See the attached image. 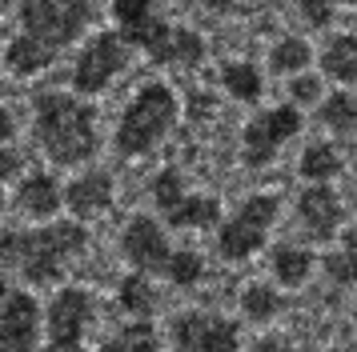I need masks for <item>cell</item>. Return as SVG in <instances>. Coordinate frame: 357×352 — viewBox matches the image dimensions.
Listing matches in <instances>:
<instances>
[{"label":"cell","mask_w":357,"mask_h":352,"mask_svg":"<svg viewBox=\"0 0 357 352\" xmlns=\"http://www.w3.org/2000/svg\"><path fill=\"white\" fill-rule=\"evenodd\" d=\"M36 340V301L8 292L0 304V352H33Z\"/></svg>","instance_id":"9c48e42d"},{"label":"cell","mask_w":357,"mask_h":352,"mask_svg":"<svg viewBox=\"0 0 357 352\" xmlns=\"http://www.w3.org/2000/svg\"><path fill=\"white\" fill-rule=\"evenodd\" d=\"M341 173V152L333 148V144H309L305 152H301V176H309V180H329V176Z\"/></svg>","instance_id":"d6986e66"},{"label":"cell","mask_w":357,"mask_h":352,"mask_svg":"<svg viewBox=\"0 0 357 352\" xmlns=\"http://www.w3.org/2000/svg\"><path fill=\"white\" fill-rule=\"evenodd\" d=\"M109 200H113V180H109L105 173L84 176V180H77V184L68 189V208L81 212V216H97V212H105Z\"/></svg>","instance_id":"9a60e30c"},{"label":"cell","mask_w":357,"mask_h":352,"mask_svg":"<svg viewBox=\"0 0 357 352\" xmlns=\"http://www.w3.org/2000/svg\"><path fill=\"white\" fill-rule=\"evenodd\" d=\"M4 296H8V292H4V285H0V304H4Z\"/></svg>","instance_id":"74e56055"},{"label":"cell","mask_w":357,"mask_h":352,"mask_svg":"<svg viewBox=\"0 0 357 352\" xmlns=\"http://www.w3.org/2000/svg\"><path fill=\"white\" fill-rule=\"evenodd\" d=\"M52 56H56V52L45 48L40 40H33V36H17V40L8 45V68H13V72H36V68H45Z\"/></svg>","instance_id":"ffe728a7"},{"label":"cell","mask_w":357,"mask_h":352,"mask_svg":"<svg viewBox=\"0 0 357 352\" xmlns=\"http://www.w3.org/2000/svg\"><path fill=\"white\" fill-rule=\"evenodd\" d=\"M125 256H129L141 272H165L173 253H169V240H165L161 228L149 221V216H137V221L125 228Z\"/></svg>","instance_id":"30bf717a"},{"label":"cell","mask_w":357,"mask_h":352,"mask_svg":"<svg viewBox=\"0 0 357 352\" xmlns=\"http://www.w3.org/2000/svg\"><path fill=\"white\" fill-rule=\"evenodd\" d=\"M325 272H329V280H337V285H354L357 280V256L349 253V248L325 256Z\"/></svg>","instance_id":"f546056e"},{"label":"cell","mask_w":357,"mask_h":352,"mask_svg":"<svg viewBox=\"0 0 357 352\" xmlns=\"http://www.w3.org/2000/svg\"><path fill=\"white\" fill-rule=\"evenodd\" d=\"M153 285H149V276H141V272H132L129 280L121 285V304L129 308V312H137V317H149L153 312Z\"/></svg>","instance_id":"cb8c5ba5"},{"label":"cell","mask_w":357,"mask_h":352,"mask_svg":"<svg viewBox=\"0 0 357 352\" xmlns=\"http://www.w3.org/2000/svg\"><path fill=\"white\" fill-rule=\"evenodd\" d=\"M49 352H84L81 344H49Z\"/></svg>","instance_id":"e575fe53"},{"label":"cell","mask_w":357,"mask_h":352,"mask_svg":"<svg viewBox=\"0 0 357 352\" xmlns=\"http://www.w3.org/2000/svg\"><path fill=\"white\" fill-rule=\"evenodd\" d=\"M301 13H305L309 24H329V16H333V0H301Z\"/></svg>","instance_id":"4dcf8cb0"},{"label":"cell","mask_w":357,"mask_h":352,"mask_svg":"<svg viewBox=\"0 0 357 352\" xmlns=\"http://www.w3.org/2000/svg\"><path fill=\"white\" fill-rule=\"evenodd\" d=\"M105 352H157L153 328H149V324H129L125 333H116V340H109Z\"/></svg>","instance_id":"d4e9b609"},{"label":"cell","mask_w":357,"mask_h":352,"mask_svg":"<svg viewBox=\"0 0 357 352\" xmlns=\"http://www.w3.org/2000/svg\"><path fill=\"white\" fill-rule=\"evenodd\" d=\"M149 56L161 64H197L205 56V45H201V36L189 29H165L157 36V45L149 48Z\"/></svg>","instance_id":"5bb4252c"},{"label":"cell","mask_w":357,"mask_h":352,"mask_svg":"<svg viewBox=\"0 0 357 352\" xmlns=\"http://www.w3.org/2000/svg\"><path fill=\"white\" fill-rule=\"evenodd\" d=\"M273 68L277 72H297V68H305L309 64V45L305 40H281V45L273 48Z\"/></svg>","instance_id":"4316f807"},{"label":"cell","mask_w":357,"mask_h":352,"mask_svg":"<svg viewBox=\"0 0 357 352\" xmlns=\"http://www.w3.org/2000/svg\"><path fill=\"white\" fill-rule=\"evenodd\" d=\"M93 317V301L81 288H65L49 308V333L52 344H77V336L84 333V324Z\"/></svg>","instance_id":"8fae6325"},{"label":"cell","mask_w":357,"mask_h":352,"mask_svg":"<svg viewBox=\"0 0 357 352\" xmlns=\"http://www.w3.org/2000/svg\"><path fill=\"white\" fill-rule=\"evenodd\" d=\"M36 136L40 148L49 152L56 164H81L93 157L97 148V128H93V112L77 104L65 93H40L36 96Z\"/></svg>","instance_id":"6da1fadb"},{"label":"cell","mask_w":357,"mask_h":352,"mask_svg":"<svg viewBox=\"0 0 357 352\" xmlns=\"http://www.w3.org/2000/svg\"><path fill=\"white\" fill-rule=\"evenodd\" d=\"M309 269H313V256L301 253V248H293V244H285V248H277L273 256V272L281 285H301L309 276Z\"/></svg>","instance_id":"44dd1931"},{"label":"cell","mask_w":357,"mask_h":352,"mask_svg":"<svg viewBox=\"0 0 357 352\" xmlns=\"http://www.w3.org/2000/svg\"><path fill=\"white\" fill-rule=\"evenodd\" d=\"M325 72L341 84H357V36H337V40H329L325 48Z\"/></svg>","instance_id":"2e32d148"},{"label":"cell","mask_w":357,"mask_h":352,"mask_svg":"<svg viewBox=\"0 0 357 352\" xmlns=\"http://www.w3.org/2000/svg\"><path fill=\"white\" fill-rule=\"evenodd\" d=\"M4 132H8V116H4V112H0V136H4Z\"/></svg>","instance_id":"8d00e7d4"},{"label":"cell","mask_w":357,"mask_h":352,"mask_svg":"<svg viewBox=\"0 0 357 352\" xmlns=\"http://www.w3.org/2000/svg\"><path fill=\"white\" fill-rule=\"evenodd\" d=\"M20 173V157L17 152H0V176H13Z\"/></svg>","instance_id":"d6a6232c"},{"label":"cell","mask_w":357,"mask_h":352,"mask_svg":"<svg viewBox=\"0 0 357 352\" xmlns=\"http://www.w3.org/2000/svg\"><path fill=\"white\" fill-rule=\"evenodd\" d=\"M297 128H301V116L289 104H281L273 112H261L257 120L245 128V164H253V168L269 164L277 157V148L289 136H297Z\"/></svg>","instance_id":"8992f818"},{"label":"cell","mask_w":357,"mask_h":352,"mask_svg":"<svg viewBox=\"0 0 357 352\" xmlns=\"http://www.w3.org/2000/svg\"><path fill=\"white\" fill-rule=\"evenodd\" d=\"M297 212H301V224H305L313 237H333L341 224V200L333 189H325V184H313V189L301 192V200H297Z\"/></svg>","instance_id":"4fadbf2b"},{"label":"cell","mask_w":357,"mask_h":352,"mask_svg":"<svg viewBox=\"0 0 357 352\" xmlns=\"http://www.w3.org/2000/svg\"><path fill=\"white\" fill-rule=\"evenodd\" d=\"M253 352H293V349L285 344V340H277V336H269V340H261V344H257Z\"/></svg>","instance_id":"836d02e7"},{"label":"cell","mask_w":357,"mask_h":352,"mask_svg":"<svg viewBox=\"0 0 357 352\" xmlns=\"http://www.w3.org/2000/svg\"><path fill=\"white\" fill-rule=\"evenodd\" d=\"M217 208L221 205L213 196H181L165 216H169V224H177V228H205V224L217 221Z\"/></svg>","instance_id":"e0dca14e"},{"label":"cell","mask_w":357,"mask_h":352,"mask_svg":"<svg viewBox=\"0 0 357 352\" xmlns=\"http://www.w3.org/2000/svg\"><path fill=\"white\" fill-rule=\"evenodd\" d=\"M321 120L333 128V132H354L357 128V100L345 96V93H333L321 104Z\"/></svg>","instance_id":"7402d4cb"},{"label":"cell","mask_w":357,"mask_h":352,"mask_svg":"<svg viewBox=\"0 0 357 352\" xmlns=\"http://www.w3.org/2000/svg\"><path fill=\"white\" fill-rule=\"evenodd\" d=\"M221 80H225V88L237 96V100H257L261 96V77H257L253 64H225Z\"/></svg>","instance_id":"603a6c76"},{"label":"cell","mask_w":357,"mask_h":352,"mask_svg":"<svg viewBox=\"0 0 357 352\" xmlns=\"http://www.w3.org/2000/svg\"><path fill=\"white\" fill-rule=\"evenodd\" d=\"M241 304H245V312L253 320H269L281 308V301H277V292L269 285H253V288H245V296H241Z\"/></svg>","instance_id":"484cf974"},{"label":"cell","mask_w":357,"mask_h":352,"mask_svg":"<svg viewBox=\"0 0 357 352\" xmlns=\"http://www.w3.org/2000/svg\"><path fill=\"white\" fill-rule=\"evenodd\" d=\"M89 13H93L89 0H24L20 4L24 32L52 52L81 36V29L89 24Z\"/></svg>","instance_id":"277c9868"},{"label":"cell","mask_w":357,"mask_h":352,"mask_svg":"<svg viewBox=\"0 0 357 352\" xmlns=\"http://www.w3.org/2000/svg\"><path fill=\"white\" fill-rule=\"evenodd\" d=\"M333 4H337V0H333ZM341 4H354V0H341Z\"/></svg>","instance_id":"f35d334b"},{"label":"cell","mask_w":357,"mask_h":352,"mask_svg":"<svg viewBox=\"0 0 357 352\" xmlns=\"http://www.w3.org/2000/svg\"><path fill=\"white\" fill-rule=\"evenodd\" d=\"M56 200H61V192L52 184V176H29L24 189H20V208L29 216H49L56 208Z\"/></svg>","instance_id":"ac0fdd59"},{"label":"cell","mask_w":357,"mask_h":352,"mask_svg":"<svg viewBox=\"0 0 357 352\" xmlns=\"http://www.w3.org/2000/svg\"><path fill=\"white\" fill-rule=\"evenodd\" d=\"M341 248H349V253L357 256V228H354V232H349V237H345V244H341Z\"/></svg>","instance_id":"d590c367"},{"label":"cell","mask_w":357,"mask_h":352,"mask_svg":"<svg viewBox=\"0 0 357 352\" xmlns=\"http://www.w3.org/2000/svg\"><path fill=\"white\" fill-rule=\"evenodd\" d=\"M293 88V100H301V104H305V100H317V93H321V80H313V77H297L289 84Z\"/></svg>","instance_id":"1f68e13d"},{"label":"cell","mask_w":357,"mask_h":352,"mask_svg":"<svg viewBox=\"0 0 357 352\" xmlns=\"http://www.w3.org/2000/svg\"><path fill=\"white\" fill-rule=\"evenodd\" d=\"M181 196H185V189H181V176L173 173V168H165V173L153 180V200H157V208H165V212H169Z\"/></svg>","instance_id":"f1b7e54d"},{"label":"cell","mask_w":357,"mask_h":352,"mask_svg":"<svg viewBox=\"0 0 357 352\" xmlns=\"http://www.w3.org/2000/svg\"><path fill=\"white\" fill-rule=\"evenodd\" d=\"M173 340L181 352H237V324L209 312H189L173 320Z\"/></svg>","instance_id":"52a82bcc"},{"label":"cell","mask_w":357,"mask_h":352,"mask_svg":"<svg viewBox=\"0 0 357 352\" xmlns=\"http://www.w3.org/2000/svg\"><path fill=\"white\" fill-rule=\"evenodd\" d=\"M165 272H169L173 285H197V276H201V256L197 253H173Z\"/></svg>","instance_id":"83f0119b"},{"label":"cell","mask_w":357,"mask_h":352,"mask_svg":"<svg viewBox=\"0 0 357 352\" xmlns=\"http://www.w3.org/2000/svg\"><path fill=\"white\" fill-rule=\"evenodd\" d=\"M113 13L121 20V40L125 45H141L145 52L165 32V24L153 16V0H113Z\"/></svg>","instance_id":"7c38bea8"},{"label":"cell","mask_w":357,"mask_h":352,"mask_svg":"<svg viewBox=\"0 0 357 352\" xmlns=\"http://www.w3.org/2000/svg\"><path fill=\"white\" fill-rule=\"evenodd\" d=\"M173 112H177L173 93L161 88V84H149L145 93H137V100L129 104L125 120H121V128H116V148H121V152H129V157L149 152V148L169 132Z\"/></svg>","instance_id":"3957f363"},{"label":"cell","mask_w":357,"mask_h":352,"mask_svg":"<svg viewBox=\"0 0 357 352\" xmlns=\"http://www.w3.org/2000/svg\"><path fill=\"white\" fill-rule=\"evenodd\" d=\"M81 248H84V232L77 224H52V228H40V232H4L0 237V256L8 264H17L33 285L52 280L61 272V264Z\"/></svg>","instance_id":"7a4b0ae2"},{"label":"cell","mask_w":357,"mask_h":352,"mask_svg":"<svg viewBox=\"0 0 357 352\" xmlns=\"http://www.w3.org/2000/svg\"><path fill=\"white\" fill-rule=\"evenodd\" d=\"M4 4H8V0H0V8H4Z\"/></svg>","instance_id":"ab89813d"},{"label":"cell","mask_w":357,"mask_h":352,"mask_svg":"<svg viewBox=\"0 0 357 352\" xmlns=\"http://www.w3.org/2000/svg\"><path fill=\"white\" fill-rule=\"evenodd\" d=\"M121 68H125V40L121 36H97L77 61V88L81 93H100Z\"/></svg>","instance_id":"ba28073f"},{"label":"cell","mask_w":357,"mask_h":352,"mask_svg":"<svg viewBox=\"0 0 357 352\" xmlns=\"http://www.w3.org/2000/svg\"><path fill=\"white\" fill-rule=\"evenodd\" d=\"M273 221H277L273 196H253V200H245L241 212L221 228V240H217V244H221V256H225V260H245V256H253Z\"/></svg>","instance_id":"5b68a950"}]
</instances>
